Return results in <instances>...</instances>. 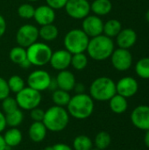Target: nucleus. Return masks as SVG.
<instances>
[{
  "label": "nucleus",
  "instance_id": "obj_26",
  "mask_svg": "<svg viewBox=\"0 0 149 150\" xmlns=\"http://www.w3.org/2000/svg\"><path fill=\"white\" fill-rule=\"evenodd\" d=\"M71 98V96L68 91L56 89L53 91L52 94V100L54 104V105L61 106V107H67L69 100Z\"/></svg>",
  "mask_w": 149,
  "mask_h": 150
},
{
  "label": "nucleus",
  "instance_id": "obj_1",
  "mask_svg": "<svg viewBox=\"0 0 149 150\" xmlns=\"http://www.w3.org/2000/svg\"><path fill=\"white\" fill-rule=\"evenodd\" d=\"M66 109L72 118L83 120L89 119L93 114L95 102L89 94H76L71 97Z\"/></svg>",
  "mask_w": 149,
  "mask_h": 150
},
{
  "label": "nucleus",
  "instance_id": "obj_36",
  "mask_svg": "<svg viewBox=\"0 0 149 150\" xmlns=\"http://www.w3.org/2000/svg\"><path fill=\"white\" fill-rule=\"evenodd\" d=\"M44 115H45V111L40 107H36L30 111V116L33 121H37V122L42 121Z\"/></svg>",
  "mask_w": 149,
  "mask_h": 150
},
{
  "label": "nucleus",
  "instance_id": "obj_7",
  "mask_svg": "<svg viewBox=\"0 0 149 150\" xmlns=\"http://www.w3.org/2000/svg\"><path fill=\"white\" fill-rule=\"evenodd\" d=\"M15 99L19 109L22 111H31L39 107L42 100V96L41 92L27 86L16 94Z\"/></svg>",
  "mask_w": 149,
  "mask_h": 150
},
{
  "label": "nucleus",
  "instance_id": "obj_29",
  "mask_svg": "<svg viewBox=\"0 0 149 150\" xmlns=\"http://www.w3.org/2000/svg\"><path fill=\"white\" fill-rule=\"evenodd\" d=\"M112 143V137L109 133L105 131H101L97 134L93 144L95 145L96 149L99 150H105L110 147Z\"/></svg>",
  "mask_w": 149,
  "mask_h": 150
},
{
  "label": "nucleus",
  "instance_id": "obj_44",
  "mask_svg": "<svg viewBox=\"0 0 149 150\" xmlns=\"http://www.w3.org/2000/svg\"><path fill=\"white\" fill-rule=\"evenodd\" d=\"M144 143H145L146 147L149 149V130L146 131V133H145V135H144Z\"/></svg>",
  "mask_w": 149,
  "mask_h": 150
},
{
  "label": "nucleus",
  "instance_id": "obj_46",
  "mask_svg": "<svg viewBox=\"0 0 149 150\" xmlns=\"http://www.w3.org/2000/svg\"><path fill=\"white\" fill-rule=\"evenodd\" d=\"M29 2H36V1H39V0H27Z\"/></svg>",
  "mask_w": 149,
  "mask_h": 150
},
{
  "label": "nucleus",
  "instance_id": "obj_14",
  "mask_svg": "<svg viewBox=\"0 0 149 150\" xmlns=\"http://www.w3.org/2000/svg\"><path fill=\"white\" fill-rule=\"evenodd\" d=\"M139 90V83L137 80L132 76H125L118 81L116 83L117 94H119L126 98L133 97Z\"/></svg>",
  "mask_w": 149,
  "mask_h": 150
},
{
  "label": "nucleus",
  "instance_id": "obj_4",
  "mask_svg": "<svg viewBox=\"0 0 149 150\" xmlns=\"http://www.w3.org/2000/svg\"><path fill=\"white\" fill-rule=\"evenodd\" d=\"M89 91L94 101H109L117 93L116 83L108 76H100L90 83Z\"/></svg>",
  "mask_w": 149,
  "mask_h": 150
},
{
  "label": "nucleus",
  "instance_id": "obj_43",
  "mask_svg": "<svg viewBox=\"0 0 149 150\" xmlns=\"http://www.w3.org/2000/svg\"><path fill=\"white\" fill-rule=\"evenodd\" d=\"M8 149L4 141V138H3V135L0 134V150H6Z\"/></svg>",
  "mask_w": 149,
  "mask_h": 150
},
{
  "label": "nucleus",
  "instance_id": "obj_30",
  "mask_svg": "<svg viewBox=\"0 0 149 150\" xmlns=\"http://www.w3.org/2000/svg\"><path fill=\"white\" fill-rule=\"evenodd\" d=\"M88 65V57L84 53H79L72 54L70 66L73 67L76 70L82 71Z\"/></svg>",
  "mask_w": 149,
  "mask_h": 150
},
{
  "label": "nucleus",
  "instance_id": "obj_16",
  "mask_svg": "<svg viewBox=\"0 0 149 150\" xmlns=\"http://www.w3.org/2000/svg\"><path fill=\"white\" fill-rule=\"evenodd\" d=\"M56 15L55 11L49 7L47 4L40 5L37 8H35L33 18L39 24L41 25H46L49 24H54L55 20Z\"/></svg>",
  "mask_w": 149,
  "mask_h": 150
},
{
  "label": "nucleus",
  "instance_id": "obj_27",
  "mask_svg": "<svg viewBox=\"0 0 149 150\" xmlns=\"http://www.w3.org/2000/svg\"><path fill=\"white\" fill-rule=\"evenodd\" d=\"M9 58L14 64L19 65L27 59L26 48L18 45L17 47H13L9 52Z\"/></svg>",
  "mask_w": 149,
  "mask_h": 150
},
{
  "label": "nucleus",
  "instance_id": "obj_22",
  "mask_svg": "<svg viewBox=\"0 0 149 150\" xmlns=\"http://www.w3.org/2000/svg\"><path fill=\"white\" fill-rule=\"evenodd\" d=\"M112 9V4L110 0H94L90 4V11L98 17L109 14Z\"/></svg>",
  "mask_w": 149,
  "mask_h": 150
},
{
  "label": "nucleus",
  "instance_id": "obj_10",
  "mask_svg": "<svg viewBox=\"0 0 149 150\" xmlns=\"http://www.w3.org/2000/svg\"><path fill=\"white\" fill-rule=\"evenodd\" d=\"M64 9L70 18L83 20L90 15V4L88 0H68Z\"/></svg>",
  "mask_w": 149,
  "mask_h": 150
},
{
  "label": "nucleus",
  "instance_id": "obj_19",
  "mask_svg": "<svg viewBox=\"0 0 149 150\" xmlns=\"http://www.w3.org/2000/svg\"><path fill=\"white\" fill-rule=\"evenodd\" d=\"M47 134V129L42 121H33L28 129V136L32 142L39 143L45 140Z\"/></svg>",
  "mask_w": 149,
  "mask_h": 150
},
{
  "label": "nucleus",
  "instance_id": "obj_18",
  "mask_svg": "<svg viewBox=\"0 0 149 150\" xmlns=\"http://www.w3.org/2000/svg\"><path fill=\"white\" fill-rule=\"evenodd\" d=\"M116 41L120 48L128 49L132 47L137 41V33L132 28L122 29L116 36Z\"/></svg>",
  "mask_w": 149,
  "mask_h": 150
},
{
  "label": "nucleus",
  "instance_id": "obj_2",
  "mask_svg": "<svg viewBox=\"0 0 149 150\" xmlns=\"http://www.w3.org/2000/svg\"><path fill=\"white\" fill-rule=\"evenodd\" d=\"M114 49L112 39L100 34L90 39L86 52L92 60L100 62L110 58Z\"/></svg>",
  "mask_w": 149,
  "mask_h": 150
},
{
  "label": "nucleus",
  "instance_id": "obj_37",
  "mask_svg": "<svg viewBox=\"0 0 149 150\" xmlns=\"http://www.w3.org/2000/svg\"><path fill=\"white\" fill-rule=\"evenodd\" d=\"M68 0H46L47 4L51 7L52 9L55 10H61L63 9L67 4Z\"/></svg>",
  "mask_w": 149,
  "mask_h": 150
},
{
  "label": "nucleus",
  "instance_id": "obj_6",
  "mask_svg": "<svg viewBox=\"0 0 149 150\" xmlns=\"http://www.w3.org/2000/svg\"><path fill=\"white\" fill-rule=\"evenodd\" d=\"M53 54L52 48L44 42L36 41L26 48L27 60L32 66L43 67L49 63Z\"/></svg>",
  "mask_w": 149,
  "mask_h": 150
},
{
  "label": "nucleus",
  "instance_id": "obj_20",
  "mask_svg": "<svg viewBox=\"0 0 149 150\" xmlns=\"http://www.w3.org/2000/svg\"><path fill=\"white\" fill-rule=\"evenodd\" d=\"M4 141L8 149L18 147L23 140V135L21 131L18 127H10L4 132L3 135Z\"/></svg>",
  "mask_w": 149,
  "mask_h": 150
},
{
  "label": "nucleus",
  "instance_id": "obj_8",
  "mask_svg": "<svg viewBox=\"0 0 149 150\" xmlns=\"http://www.w3.org/2000/svg\"><path fill=\"white\" fill-rule=\"evenodd\" d=\"M15 39L18 46L27 48L38 40L39 29L34 25L25 24L18 29Z\"/></svg>",
  "mask_w": 149,
  "mask_h": 150
},
{
  "label": "nucleus",
  "instance_id": "obj_41",
  "mask_svg": "<svg viewBox=\"0 0 149 150\" xmlns=\"http://www.w3.org/2000/svg\"><path fill=\"white\" fill-rule=\"evenodd\" d=\"M73 91H75L76 94L85 93V86H84V84L82 83H76L75 84V87H74Z\"/></svg>",
  "mask_w": 149,
  "mask_h": 150
},
{
  "label": "nucleus",
  "instance_id": "obj_39",
  "mask_svg": "<svg viewBox=\"0 0 149 150\" xmlns=\"http://www.w3.org/2000/svg\"><path fill=\"white\" fill-rule=\"evenodd\" d=\"M6 127L7 125H6V120H5V114L0 110V134L5 130Z\"/></svg>",
  "mask_w": 149,
  "mask_h": 150
},
{
  "label": "nucleus",
  "instance_id": "obj_42",
  "mask_svg": "<svg viewBox=\"0 0 149 150\" xmlns=\"http://www.w3.org/2000/svg\"><path fill=\"white\" fill-rule=\"evenodd\" d=\"M20 68H22V69H29L30 67H32V64L30 63V62L26 59L25 61H24L22 63H20L19 65H18Z\"/></svg>",
  "mask_w": 149,
  "mask_h": 150
},
{
  "label": "nucleus",
  "instance_id": "obj_21",
  "mask_svg": "<svg viewBox=\"0 0 149 150\" xmlns=\"http://www.w3.org/2000/svg\"><path fill=\"white\" fill-rule=\"evenodd\" d=\"M109 106L112 112L116 114H122L126 112L128 108L127 98L116 93L109 100Z\"/></svg>",
  "mask_w": 149,
  "mask_h": 150
},
{
  "label": "nucleus",
  "instance_id": "obj_48",
  "mask_svg": "<svg viewBox=\"0 0 149 150\" xmlns=\"http://www.w3.org/2000/svg\"><path fill=\"white\" fill-rule=\"evenodd\" d=\"M40 150H47V149H40Z\"/></svg>",
  "mask_w": 149,
  "mask_h": 150
},
{
  "label": "nucleus",
  "instance_id": "obj_45",
  "mask_svg": "<svg viewBox=\"0 0 149 150\" xmlns=\"http://www.w3.org/2000/svg\"><path fill=\"white\" fill-rule=\"evenodd\" d=\"M146 19H147V21L149 23V10L146 12Z\"/></svg>",
  "mask_w": 149,
  "mask_h": 150
},
{
  "label": "nucleus",
  "instance_id": "obj_23",
  "mask_svg": "<svg viewBox=\"0 0 149 150\" xmlns=\"http://www.w3.org/2000/svg\"><path fill=\"white\" fill-rule=\"evenodd\" d=\"M59 35V30L54 24L41 25L39 29V37L45 41H53Z\"/></svg>",
  "mask_w": 149,
  "mask_h": 150
},
{
  "label": "nucleus",
  "instance_id": "obj_35",
  "mask_svg": "<svg viewBox=\"0 0 149 150\" xmlns=\"http://www.w3.org/2000/svg\"><path fill=\"white\" fill-rule=\"evenodd\" d=\"M10 93H11V91L9 89L7 80L0 76V101L9 97Z\"/></svg>",
  "mask_w": 149,
  "mask_h": 150
},
{
  "label": "nucleus",
  "instance_id": "obj_34",
  "mask_svg": "<svg viewBox=\"0 0 149 150\" xmlns=\"http://www.w3.org/2000/svg\"><path fill=\"white\" fill-rule=\"evenodd\" d=\"M1 106H2V112L4 114L10 113L18 108V105L15 98L10 97V96L2 100Z\"/></svg>",
  "mask_w": 149,
  "mask_h": 150
},
{
  "label": "nucleus",
  "instance_id": "obj_25",
  "mask_svg": "<svg viewBox=\"0 0 149 150\" xmlns=\"http://www.w3.org/2000/svg\"><path fill=\"white\" fill-rule=\"evenodd\" d=\"M92 140L85 134H80L75 137L72 144L73 150H91L93 149Z\"/></svg>",
  "mask_w": 149,
  "mask_h": 150
},
{
  "label": "nucleus",
  "instance_id": "obj_5",
  "mask_svg": "<svg viewBox=\"0 0 149 150\" xmlns=\"http://www.w3.org/2000/svg\"><path fill=\"white\" fill-rule=\"evenodd\" d=\"M90 37L82 30L74 28L69 30L64 36L63 44L67 51L71 54L86 52Z\"/></svg>",
  "mask_w": 149,
  "mask_h": 150
},
{
  "label": "nucleus",
  "instance_id": "obj_47",
  "mask_svg": "<svg viewBox=\"0 0 149 150\" xmlns=\"http://www.w3.org/2000/svg\"><path fill=\"white\" fill-rule=\"evenodd\" d=\"M91 150H99V149H92Z\"/></svg>",
  "mask_w": 149,
  "mask_h": 150
},
{
  "label": "nucleus",
  "instance_id": "obj_15",
  "mask_svg": "<svg viewBox=\"0 0 149 150\" xmlns=\"http://www.w3.org/2000/svg\"><path fill=\"white\" fill-rule=\"evenodd\" d=\"M71 57L72 54L66 49H59L55 52H53L49 63L54 69L61 71L68 69V68L70 66Z\"/></svg>",
  "mask_w": 149,
  "mask_h": 150
},
{
  "label": "nucleus",
  "instance_id": "obj_38",
  "mask_svg": "<svg viewBox=\"0 0 149 150\" xmlns=\"http://www.w3.org/2000/svg\"><path fill=\"white\" fill-rule=\"evenodd\" d=\"M47 150H73L72 147H70L69 145L66 144V143H55L52 146L47 147Z\"/></svg>",
  "mask_w": 149,
  "mask_h": 150
},
{
  "label": "nucleus",
  "instance_id": "obj_24",
  "mask_svg": "<svg viewBox=\"0 0 149 150\" xmlns=\"http://www.w3.org/2000/svg\"><path fill=\"white\" fill-rule=\"evenodd\" d=\"M122 30V25L120 21L115 18L109 19L105 23H104V29H103V33L109 37V38H114L116 37L119 32Z\"/></svg>",
  "mask_w": 149,
  "mask_h": 150
},
{
  "label": "nucleus",
  "instance_id": "obj_40",
  "mask_svg": "<svg viewBox=\"0 0 149 150\" xmlns=\"http://www.w3.org/2000/svg\"><path fill=\"white\" fill-rule=\"evenodd\" d=\"M6 21L4 19V18L0 14V38L4 36V34L6 32Z\"/></svg>",
  "mask_w": 149,
  "mask_h": 150
},
{
  "label": "nucleus",
  "instance_id": "obj_11",
  "mask_svg": "<svg viewBox=\"0 0 149 150\" xmlns=\"http://www.w3.org/2000/svg\"><path fill=\"white\" fill-rule=\"evenodd\" d=\"M111 61L113 68L119 71L128 70L133 63V55L128 49L120 48L114 49L111 55Z\"/></svg>",
  "mask_w": 149,
  "mask_h": 150
},
{
  "label": "nucleus",
  "instance_id": "obj_12",
  "mask_svg": "<svg viewBox=\"0 0 149 150\" xmlns=\"http://www.w3.org/2000/svg\"><path fill=\"white\" fill-rule=\"evenodd\" d=\"M90 38H93L103 34L104 22L100 17L93 14L88 15L83 19L81 28Z\"/></svg>",
  "mask_w": 149,
  "mask_h": 150
},
{
  "label": "nucleus",
  "instance_id": "obj_3",
  "mask_svg": "<svg viewBox=\"0 0 149 150\" xmlns=\"http://www.w3.org/2000/svg\"><path fill=\"white\" fill-rule=\"evenodd\" d=\"M69 114L65 107L53 105L45 111L42 122L47 131L59 133L63 131L68 125Z\"/></svg>",
  "mask_w": 149,
  "mask_h": 150
},
{
  "label": "nucleus",
  "instance_id": "obj_13",
  "mask_svg": "<svg viewBox=\"0 0 149 150\" xmlns=\"http://www.w3.org/2000/svg\"><path fill=\"white\" fill-rule=\"evenodd\" d=\"M131 122L133 125L142 131L149 130V106L141 105L136 106L131 113Z\"/></svg>",
  "mask_w": 149,
  "mask_h": 150
},
{
  "label": "nucleus",
  "instance_id": "obj_17",
  "mask_svg": "<svg viewBox=\"0 0 149 150\" xmlns=\"http://www.w3.org/2000/svg\"><path fill=\"white\" fill-rule=\"evenodd\" d=\"M54 79L57 83L58 89H61L68 92L73 91L75 84L76 83L75 75L68 69L59 71V73L57 74Z\"/></svg>",
  "mask_w": 149,
  "mask_h": 150
},
{
  "label": "nucleus",
  "instance_id": "obj_32",
  "mask_svg": "<svg viewBox=\"0 0 149 150\" xmlns=\"http://www.w3.org/2000/svg\"><path fill=\"white\" fill-rule=\"evenodd\" d=\"M136 74L142 79H149V57L141 59L135 65Z\"/></svg>",
  "mask_w": 149,
  "mask_h": 150
},
{
  "label": "nucleus",
  "instance_id": "obj_31",
  "mask_svg": "<svg viewBox=\"0 0 149 150\" xmlns=\"http://www.w3.org/2000/svg\"><path fill=\"white\" fill-rule=\"evenodd\" d=\"M8 86L11 91V92H13L17 94L20 91H22L25 87V80L18 75H13L11 76L8 80Z\"/></svg>",
  "mask_w": 149,
  "mask_h": 150
},
{
  "label": "nucleus",
  "instance_id": "obj_33",
  "mask_svg": "<svg viewBox=\"0 0 149 150\" xmlns=\"http://www.w3.org/2000/svg\"><path fill=\"white\" fill-rule=\"evenodd\" d=\"M35 8L29 3L22 4L18 8V15L23 19H31L33 18Z\"/></svg>",
  "mask_w": 149,
  "mask_h": 150
},
{
  "label": "nucleus",
  "instance_id": "obj_28",
  "mask_svg": "<svg viewBox=\"0 0 149 150\" xmlns=\"http://www.w3.org/2000/svg\"><path fill=\"white\" fill-rule=\"evenodd\" d=\"M6 125L9 127H18L21 125L24 120V113L21 109L18 108L17 110L5 114Z\"/></svg>",
  "mask_w": 149,
  "mask_h": 150
},
{
  "label": "nucleus",
  "instance_id": "obj_9",
  "mask_svg": "<svg viewBox=\"0 0 149 150\" xmlns=\"http://www.w3.org/2000/svg\"><path fill=\"white\" fill-rule=\"evenodd\" d=\"M52 79L53 78L47 71L43 69H36L29 74L26 83L28 87L41 92L49 89Z\"/></svg>",
  "mask_w": 149,
  "mask_h": 150
}]
</instances>
